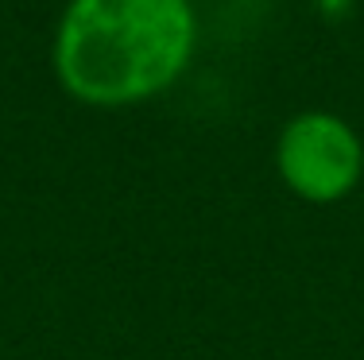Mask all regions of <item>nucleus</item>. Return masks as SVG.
Masks as SVG:
<instances>
[{
  "instance_id": "1",
  "label": "nucleus",
  "mask_w": 364,
  "mask_h": 360,
  "mask_svg": "<svg viewBox=\"0 0 364 360\" xmlns=\"http://www.w3.org/2000/svg\"><path fill=\"white\" fill-rule=\"evenodd\" d=\"M194 43L190 0H70L50 66L74 101L124 109L167 93L194 58Z\"/></svg>"
},
{
  "instance_id": "2",
  "label": "nucleus",
  "mask_w": 364,
  "mask_h": 360,
  "mask_svg": "<svg viewBox=\"0 0 364 360\" xmlns=\"http://www.w3.org/2000/svg\"><path fill=\"white\" fill-rule=\"evenodd\" d=\"M275 170L294 198L333 205L364 178V140L345 116L310 109L283 124L275 140Z\"/></svg>"
}]
</instances>
